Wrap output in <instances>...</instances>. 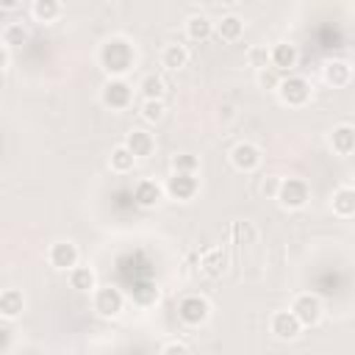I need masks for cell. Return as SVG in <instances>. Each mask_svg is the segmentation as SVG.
<instances>
[{
  "label": "cell",
  "mask_w": 355,
  "mask_h": 355,
  "mask_svg": "<svg viewBox=\"0 0 355 355\" xmlns=\"http://www.w3.org/2000/svg\"><path fill=\"white\" fill-rule=\"evenodd\" d=\"M186 33H189L191 42H205V39L214 33V22H211L208 17H202V14H194V17L186 22Z\"/></svg>",
  "instance_id": "obj_18"
},
{
  "label": "cell",
  "mask_w": 355,
  "mask_h": 355,
  "mask_svg": "<svg viewBox=\"0 0 355 355\" xmlns=\"http://www.w3.org/2000/svg\"><path fill=\"white\" fill-rule=\"evenodd\" d=\"M308 197H311V189H308V183H305V180H300V178H286V180H280L277 202H280L283 208H288V211L305 208Z\"/></svg>",
  "instance_id": "obj_2"
},
{
  "label": "cell",
  "mask_w": 355,
  "mask_h": 355,
  "mask_svg": "<svg viewBox=\"0 0 355 355\" xmlns=\"http://www.w3.org/2000/svg\"><path fill=\"white\" fill-rule=\"evenodd\" d=\"M330 144H333V150H336L338 155L355 153V128H352V125H338V128L333 130V136H330Z\"/></svg>",
  "instance_id": "obj_16"
},
{
  "label": "cell",
  "mask_w": 355,
  "mask_h": 355,
  "mask_svg": "<svg viewBox=\"0 0 355 355\" xmlns=\"http://www.w3.org/2000/svg\"><path fill=\"white\" fill-rule=\"evenodd\" d=\"M130 297H133L139 305H153V302L158 300V288H155V283H150V280H133V283H130Z\"/></svg>",
  "instance_id": "obj_23"
},
{
  "label": "cell",
  "mask_w": 355,
  "mask_h": 355,
  "mask_svg": "<svg viewBox=\"0 0 355 355\" xmlns=\"http://www.w3.org/2000/svg\"><path fill=\"white\" fill-rule=\"evenodd\" d=\"M0 67H3V69H8V47H3V50H0Z\"/></svg>",
  "instance_id": "obj_35"
},
{
  "label": "cell",
  "mask_w": 355,
  "mask_h": 355,
  "mask_svg": "<svg viewBox=\"0 0 355 355\" xmlns=\"http://www.w3.org/2000/svg\"><path fill=\"white\" fill-rule=\"evenodd\" d=\"M133 61H136V53L125 39H108L100 50V64L108 75H125L128 69H133Z\"/></svg>",
  "instance_id": "obj_1"
},
{
  "label": "cell",
  "mask_w": 355,
  "mask_h": 355,
  "mask_svg": "<svg viewBox=\"0 0 355 355\" xmlns=\"http://www.w3.org/2000/svg\"><path fill=\"white\" fill-rule=\"evenodd\" d=\"M197 189H200L197 178L194 175H183V172H175L169 178V183H166V191H169L172 200H191L197 194Z\"/></svg>",
  "instance_id": "obj_9"
},
{
  "label": "cell",
  "mask_w": 355,
  "mask_h": 355,
  "mask_svg": "<svg viewBox=\"0 0 355 355\" xmlns=\"http://www.w3.org/2000/svg\"><path fill=\"white\" fill-rule=\"evenodd\" d=\"M241 31H244V22H241L236 14H227V17H222V19L216 22V33H219V39H225V42H236V39L241 36Z\"/></svg>",
  "instance_id": "obj_21"
},
{
  "label": "cell",
  "mask_w": 355,
  "mask_h": 355,
  "mask_svg": "<svg viewBox=\"0 0 355 355\" xmlns=\"http://www.w3.org/2000/svg\"><path fill=\"white\" fill-rule=\"evenodd\" d=\"M349 75H352V69H349L347 61H327L324 64V80L330 86H347L349 83Z\"/></svg>",
  "instance_id": "obj_19"
},
{
  "label": "cell",
  "mask_w": 355,
  "mask_h": 355,
  "mask_svg": "<svg viewBox=\"0 0 355 355\" xmlns=\"http://www.w3.org/2000/svg\"><path fill=\"white\" fill-rule=\"evenodd\" d=\"M300 330H302V324H300V319L291 313V311H277L275 316H272V333L277 336V338H297L300 336Z\"/></svg>",
  "instance_id": "obj_11"
},
{
  "label": "cell",
  "mask_w": 355,
  "mask_h": 355,
  "mask_svg": "<svg viewBox=\"0 0 355 355\" xmlns=\"http://www.w3.org/2000/svg\"><path fill=\"white\" fill-rule=\"evenodd\" d=\"M269 61H272L275 69H291L297 64V47L288 44V42H277L269 50Z\"/></svg>",
  "instance_id": "obj_15"
},
{
  "label": "cell",
  "mask_w": 355,
  "mask_h": 355,
  "mask_svg": "<svg viewBox=\"0 0 355 355\" xmlns=\"http://www.w3.org/2000/svg\"><path fill=\"white\" fill-rule=\"evenodd\" d=\"M28 42V31L22 22H8L3 28V47H17V44H25Z\"/></svg>",
  "instance_id": "obj_26"
},
{
  "label": "cell",
  "mask_w": 355,
  "mask_h": 355,
  "mask_svg": "<svg viewBox=\"0 0 355 355\" xmlns=\"http://www.w3.org/2000/svg\"><path fill=\"white\" fill-rule=\"evenodd\" d=\"M197 166H200V161H197L194 155H189V153H180V155H175V158H172V169H175V172L194 175V172H197Z\"/></svg>",
  "instance_id": "obj_29"
},
{
  "label": "cell",
  "mask_w": 355,
  "mask_h": 355,
  "mask_svg": "<svg viewBox=\"0 0 355 355\" xmlns=\"http://www.w3.org/2000/svg\"><path fill=\"white\" fill-rule=\"evenodd\" d=\"M200 269H202L208 277H222L225 269H227V255H225V250H222V247L205 250L202 258H200Z\"/></svg>",
  "instance_id": "obj_12"
},
{
  "label": "cell",
  "mask_w": 355,
  "mask_h": 355,
  "mask_svg": "<svg viewBox=\"0 0 355 355\" xmlns=\"http://www.w3.org/2000/svg\"><path fill=\"white\" fill-rule=\"evenodd\" d=\"M130 100H133V89L122 80V78H114V80H108L105 83V89H103V103L108 105V108H128L130 105Z\"/></svg>",
  "instance_id": "obj_7"
},
{
  "label": "cell",
  "mask_w": 355,
  "mask_h": 355,
  "mask_svg": "<svg viewBox=\"0 0 355 355\" xmlns=\"http://www.w3.org/2000/svg\"><path fill=\"white\" fill-rule=\"evenodd\" d=\"M139 89H141L144 100H161V97H164V92H166V89H164V80H161L158 75H147V78L141 80V86H139Z\"/></svg>",
  "instance_id": "obj_28"
},
{
  "label": "cell",
  "mask_w": 355,
  "mask_h": 355,
  "mask_svg": "<svg viewBox=\"0 0 355 355\" xmlns=\"http://www.w3.org/2000/svg\"><path fill=\"white\" fill-rule=\"evenodd\" d=\"M164 355H189V349H186L183 344L172 341V344H166V347H164Z\"/></svg>",
  "instance_id": "obj_33"
},
{
  "label": "cell",
  "mask_w": 355,
  "mask_h": 355,
  "mask_svg": "<svg viewBox=\"0 0 355 355\" xmlns=\"http://www.w3.org/2000/svg\"><path fill=\"white\" fill-rule=\"evenodd\" d=\"M58 14H61V3L58 0H36L33 3V17L39 22H53V19H58Z\"/></svg>",
  "instance_id": "obj_25"
},
{
  "label": "cell",
  "mask_w": 355,
  "mask_h": 355,
  "mask_svg": "<svg viewBox=\"0 0 355 355\" xmlns=\"http://www.w3.org/2000/svg\"><path fill=\"white\" fill-rule=\"evenodd\" d=\"M141 116H144L147 122H158V119L164 116V103H161V100H144Z\"/></svg>",
  "instance_id": "obj_31"
},
{
  "label": "cell",
  "mask_w": 355,
  "mask_h": 355,
  "mask_svg": "<svg viewBox=\"0 0 355 355\" xmlns=\"http://www.w3.org/2000/svg\"><path fill=\"white\" fill-rule=\"evenodd\" d=\"M186 61H189V50L183 44H166L161 53V64L166 69H180V67H186Z\"/></svg>",
  "instance_id": "obj_22"
},
{
  "label": "cell",
  "mask_w": 355,
  "mask_h": 355,
  "mask_svg": "<svg viewBox=\"0 0 355 355\" xmlns=\"http://www.w3.org/2000/svg\"><path fill=\"white\" fill-rule=\"evenodd\" d=\"M125 147H128L136 158H147V155H153V150H155V139H153L147 130H130Z\"/></svg>",
  "instance_id": "obj_14"
},
{
  "label": "cell",
  "mask_w": 355,
  "mask_h": 355,
  "mask_svg": "<svg viewBox=\"0 0 355 355\" xmlns=\"http://www.w3.org/2000/svg\"><path fill=\"white\" fill-rule=\"evenodd\" d=\"M277 191H280V180L266 178V183H263V194H275V197H277Z\"/></svg>",
  "instance_id": "obj_34"
},
{
  "label": "cell",
  "mask_w": 355,
  "mask_h": 355,
  "mask_svg": "<svg viewBox=\"0 0 355 355\" xmlns=\"http://www.w3.org/2000/svg\"><path fill=\"white\" fill-rule=\"evenodd\" d=\"M47 258H50V263L55 269H75V263H78V247L72 241H55L50 247V255Z\"/></svg>",
  "instance_id": "obj_10"
},
{
  "label": "cell",
  "mask_w": 355,
  "mask_h": 355,
  "mask_svg": "<svg viewBox=\"0 0 355 355\" xmlns=\"http://www.w3.org/2000/svg\"><path fill=\"white\" fill-rule=\"evenodd\" d=\"M333 211L338 216H355V189L344 186L333 194Z\"/></svg>",
  "instance_id": "obj_20"
},
{
  "label": "cell",
  "mask_w": 355,
  "mask_h": 355,
  "mask_svg": "<svg viewBox=\"0 0 355 355\" xmlns=\"http://www.w3.org/2000/svg\"><path fill=\"white\" fill-rule=\"evenodd\" d=\"M258 83H261L263 89H280L283 78L277 75V69H275V67H266V69H261V72H258Z\"/></svg>",
  "instance_id": "obj_30"
},
{
  "label": "cell",
  "mask_w": 355,
  "mask_h": 355,
  "mask_svg": "<svg viewBox=\"0 0 355 355\" xmlns=\"http://www.w3.org/2000/svg\"><path fill=\"white\" fill-rule=\"evenodd\" d=\"M250 58H252V64H255V67L266 69V58H269V55H266V50H252V53H250Z\"/></svg>",
  "instance_id": "obj_32"
},
{
  "label": "cell",
  "mask_w": 355,
  "mask_h": 355,
  "mask_svg": "<svg viewBox=\"0 0 355 355\" xmlns=\"http://www.w3.org/2000/svg\"><path fill=\"white\" fill-rule=\"evenodd\" d=\"M277 94H280V100L286 105H294L297 108V105H305L311 100V83L302 75H288V78H283Z\"/></svg>",
  "instance_id": "obj_3"
},
{
  "label": "cell",
  "mask_w": 355,
  "mask_h": 355,
  "mask_svg": "<svg viewBox=\"0 0 355 355\" xmlns=\"http://www.w3.org/2000/svg\"><path fill=\"white\" fill-rule=\"evenodd\" d=\"M69 286L78 291H92L94 288V272L89 266H75L69 269Z\"/></svg>",
  "instance_id": "obj_24"
},
{
  "label": "cell",
  "mask_w": 355,
  "mask_h": 355,
  "mask_svg": "<svg viewBox=\"0 0 355 355\" xmlns=\"http://www.w3.org/2000/svg\"><path fill=\"white\" fill-rule=\"evenodd\" d=\"M230 161H233V166H236L239 172H252V169H258V164H261V150H258L255 144H250V141H241V144L233 147Z\"/></svg>",
  "instance_id": "obj_8"
},
{
  "label": "cell",
  "mask_w": 355,
  "mask_h": 355,
  "mask_svg": "<svg viewBox=\"0 0 355 355\" xmlns=\"http://www.w3.org/2000/svg\"><path fill=\"white\" fill-rule=\"evenodd\" d=\"M161 200V186L155 180H139L133 186V202L139 208H153Z\"/></svg>",
  "instance_id": "obj_13"
},
{
  "label": "cell",
  "mask_w": 355,
  "mask_h": 355,
  "mask_svg": "<svg viewBox=\"0 0 355 355\" xmlns=\"http://www.w3.org/2000/svg\"><path fill=\"white\" fill-rule=\"evenodd\" d=\"M133 164H136V155L125 144L122 147H114V153H111V169L114 172H130Z\"/></svg>",
  "instance_id": "obj_27"
},
{
  "label": "cell",
  "mask_w": 355,
  "mask_h": 355,
  "mask_svg": "<svg viewBox=\"0 0 355 355\" xmlns=\"http://www.w3.org/2000/svg\"><path fill=\"white\" fill-rule=\"evenodd\" d=\"M208 313H211L208 300L200 297V294H189V297H183V300L178 302V316H180V322H186V324H191V327L202 324V322L208 319Z\"/></svg>",
  "instance_id": "obj_4"
},
{
  "label": "cell",
  "mask_w": 355,
  "mask_h": 355,
  "mask_svg": "<svg viewBox=\"0 0 355 355\" xmlns=\"http://www.w3.org/2000/svg\"><path fill=\"white\" fill-rule=\"evenodd\" d=\"M22 308H25V297H22V291H17V288H6V291L0 294V313H3L6 319L19 316Z\"/></svg>",
  "instance_id": "obj_17"
},
{
  "label": "cell",
  "mask_w": 355,
  "mask_h": 355,
  "mask_svg": "<svg viewBox=\"0 0 355 355\" xmlns=\"http://www.w3.org/2000/svg\"><path fill=\"white\" fill-rule=\"evenodd\" d=\"M291 313L300 319L302 327H311V324H316L322 319V302H319L316 294H300L294 300V305H291Z\"/></svg>",
  "instance_id": "obj_5"
},
{
  "label": "cell",
  "mask_w": 355,
  "mask_h": 355,
  "mask_svg": "<svg viewBox=\"0 0 355 355\" xmlns=\"http://www.w3.org/2000/svg\"><path fill=\"white\" fill-rule=\"evenodd\" d=\"M122 305H125V297H122L119 288H114V286L97 288V294H94V311L100 316H119L122 313Z\"/></svg>",
  "instance_id": "obj_6"
}]
</instances>
